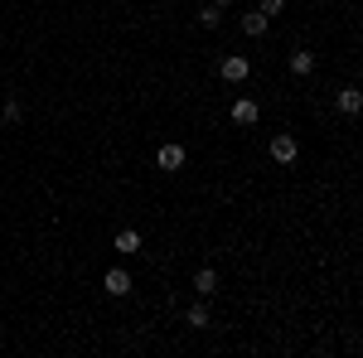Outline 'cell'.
<instances>
[{
    "mask_svg": "<svg viewBox=\"0 0 363 358\" xmlns=\"http://www.w3.org/2000/svg\"><path fill=\"white\" fill-rule=\"evenodd\" d=\"M194 290L208 300V295L218 290V271H213V267H199V271H194Z\"/></svg>",
    "mask_w": 363,
    "mask_h": 358,
    "instance_id": "obj_5",
    "label": "cell"
},
{
    "mask_svg": "<svg viewBox=\"0 0 363 358\" xmlns=\"http://www.w3.org/2000/svg\"><path fill=\"white\" fill-rule=\"evenodd\" d=\"M359 107H363V92L359 88H344V92H339V111H344V116H359Z\"/></svg>",
    "mask_w": 363,
    "mask_h": 358,
    "instance_id": "obj_11",
    "label": "cell"
},
{
    "mask_svg": "<svg viewBox=\"0 0 363 358\" xmlns=\"http://www.w3.org/2000/svg\"><path fill=\"white\" fill-rule=\"evenodd\" d=\"M218 20H223L218 5H203V10H199V24H203V29H218Z\"/></svg>",
    "mask_w": 363,
    "mask_h": 358,
    "instance_id": "obj_12",
    "label": "cell"
},
{
    "mask_svg": "<svg viewBox=\"0 0 363 358\" xmlns=\"http://www.w3.org/2000/svg\"><path fill=\"white\" fill-rule=\"evenodd\" d=\"M257 10L272 20V15H281V10H286V0H257Z\"/></svg>",
    "mask_w": 363,
    "mask_h": 358,
    "instance_id": "obj_13",
    "label": "cell"
},
{
    "mask_svg": "<svg viewBox=\"0 0 363 358\" xmlns=\"http://www.w3.org/2000/svg\"><path fill=\"white\" fill-rule=\"evenodd\" d=\"M233 121H238V126H252V121H257V102H252V97L233 102Z\"/></svg>",
    "mask_w": 363,
    "mask_h": 358,
    "instance_id": "obj_9",
    "label": "cell"
},
{
    "mask_svg": "<svg viewBox=\"0 0 363 358\" xmlns=\"http://www.w3.org/2000/svg\"><path fill=\"white\" fill-rule=\"evenodd\" d=\"M111 247H116V252H121V257H136V252H141V233H136V228H121V233H116V242H111Z\"/></svg>",
    "mask_w": 363,
    "mask_h": 358,
    "instance_id": "obj_4",
    "label": "cell"
},
{
    "mask_svg": "<svg viewBox=\"0 0 363 358\" xmlns=\"http://www.w3.org/2000/svg\"><path fill=\"white\" fill-rule=\"evenodd\" d=\"M218 78H223V83H242V78H247V59H238V54L223 59V63H218Z\"/></svg>",
    "mask_w": 363,
    "mask_h": 358,
    "instance_id": "obj_3",
    "label": "cell"
},
{
    "mask_svg": "<svg viewBox=\"0 0 363 358\" xmlns=\"http://www.w3.org/2000/svg\"><path fill=\"white\" fill-rule=\"evenodd\" d=\"M155 165H160V170H184V146H160Z\"/></svg>",
    "mask_w": 363,
    "mask_h": 358,
    "instance_id": "obj_6",
    "label": "cell"
},
{
    "mask_svg": "<svg viewBox=\"0 0 363 358\" xmlns=\"http://www.w3.org/2000/svg\"><path fill=\"white\" fill-rule=\"evenodd\" d=\"M208 5H218V10H223V5H233V0H208Z\"/></svg>",
    "mask_w": 363,
    "mask_h": 358,
    "instance_id": "obj_14",
    "label": "cell"
},
{
    "mask_svg": "<svg viewBox=\"0 0 363 358\" xmlns=\"http://www.w3.org/2000/svg\"><path fill=\"white\" fill-rule=\"evenodd\" d=\"M102 290H107V295H116V300H121V295H131V271H126V267H111L107 276H102Z\"/></svg>",
    "mask_w": 363,
    "mask_h": 358,
    "instance_id": "obj_1",
    "label": "cell"
},
{
    "mask_svg": "<svg viewBox=\"0 0 363 358\" xmlns=\"http://www.w3.org/2000/svg\"><path fill=\"white\" fill-rule=\"evenodd\" d=\"M291 73H295V78H310V73H315V54H310V49H295V54H291Z\"/></svg>",
    "mask_w": 363,
    "mask_h": 358,
    "instance_id": "obj_7",
    "label": "cell"
},
{
    "mask_svg": "<svg viewBox=\"0 0 363 358\" xmlns=\"http://www.w3.org/2000/svg\"><path fill=\"white\" fill-rule=\"evenodd\" d=\"M267 24H272V20H267L262 10H252V15H242V34H252V39H262V34H267Z\"/></svg>",
    "mask_w": 363,
    "mask_h": 358,
    "instance_id": "obj_8",
    "label": "cell"
},
{
    "mask_svg": "<svg viewBox=\"0 0 363 358\" xmlns=\"http://www.w3.org/2000/svg\"><path fill=\"white\" fill-rule=\"evenodd\" d=\"M295 155H300L295 136H276V141H272V160H276V165H295Z\"/></svg>",
    "mask_w": 363,
    "mask_h": 358,
    "instance_id": "obj_2",
    "label": "cell"
},
{
    "mask_svg": "<svg viewBox=\"0 0 363 358\" xmlns=\"http://www.w3.org/2000/svg\"><path fill=\"white\" fill-rule=\"evenodd\" d=\"M184 320H189V329H208V320H213V310H208V305L199 300V305H189V310H184Z\"/></svg>",
    "mask_w": 363,
    "mask_h": 358,
    "instance_id": "obj_10",
    "label": "cell"
},
{
    "mask_svg": "<svg viewBox=\"0 0 363 358\" xmlns=\"http://www.w3.org/2000/svg\"><path fill=\"white\" fill-rule=\"evenodd\" d=\"M0 141H5V136H0Z\"/></svg>",
    "mask_w": 363,
    "mask_h": 358,
    "instance_id": "obj_15",
    "label": "cell"
}]
</instances>
